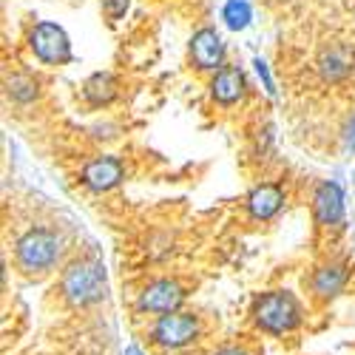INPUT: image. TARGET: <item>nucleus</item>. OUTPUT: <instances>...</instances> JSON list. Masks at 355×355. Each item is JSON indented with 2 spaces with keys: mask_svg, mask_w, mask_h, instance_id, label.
<instances>
[{
  "mask_svg": "<svg viewBox=\"0 0 355 355\" xmlns=\"http://www.w3.org/2000/svg\"><path fill=\"white\" fill-rule=\"evenodd\" d=\"M253 321L270 336L293 333L302 324V304L295 302L290 290H273L264 293L253 302Z\"/></svg>",
  "mask_w": 355,
  "mask_h": 355,
  "instance_id": "nucleus-1",
  "label": "nucleus"
},
{
  "mask_svg": "<svg viewBox=\"0 0 355 355\" xmlns=\"http://www.w3.org/2000/svg\"><path fill=\"white\" fill-rule=\"evenodd\" d=\"M60 290H63V299L71 307L94 304L105 295V268L94 259L71 261L66 268V273H63Z\"/></svg>",
  "mask_w": 355,
  "mask_h": 355,
  "instance_id": "nucleus-2",
  "label": "nucleus"
},
{
  "mask_svg": "<svg viewBox=\"0 0 355 355\" xmlns=\"http://www.w3.org/2000/svg\"><path fill=\"white\" fill-rule=\"evenodd\" d=\"M60 253H63V239L49 227H35L23 233L15 248L17 264L26 273H46L49 268L57 264Z\"/></svg>",
  "mask_w": 355,
  "mask_h": 355,
  "instance_id": "nucleus-3",
  "label": "nucleus"
},
{
  "mask_svg": "<svg viewBox=\"0 0 355 355\" xmlns=\"http://www.w3.org/2000/svg\"><path fill=\"white\" fill-rule=\"evenodd\" d=\"M28 46L43 63H69L71 60V43L69 35L57 23H37L28 35Z\"/></svg>",
  "mask_w": 355,
  "mask_h": 355,
  "instance_id": "nucleus-4",
  "label": "nucleus"
},
{
  "mask_svg": "<svg viewBox=\"0 0 355 355\" xmlns=\"http://www.w3.org/2000/svg\"><path fill=\"white\" fill-rule=\"evenodd\" d=\"M196 336H199L196 315L180 313V310L168 313V315H159V321L154 324V330H151V338L165 349H180V347L191 344Z\"/></svg>",
  "mask_w": 355,
  "mask_h": 355,
  "instance_id": "nucleus-5",
  "label": "nucleus"
},
{
  "mask_svg": "<svg viewBox=\"0 0 355 355\" xmlns=\"http://www.w3.org/2000/svg\"><path fill=\"white\" fill-rule=\"evenodd\" d=\"M185 302V290L180 282L173 279H159L154 284H148L139 299H137V307L142 313H157V315H168V313H176L180 304Z\"/></svg>",
  "mask_w": 355,
  "mask_h": 355,
  "instance_id": "nucleus-6",
  "label": "nucleus"
},
{
  "mask_svg": "<svg viewBox=\"0 0 355 355\" xmlns=\"http://www.w3.org/2000/svg\"><path fill=\"white\" fill-rule=\"evenodd\" d=\"M318 74L327 83H341L355 71V49L349 43H327L318 51Z\"/></svg>",
  "mask_w": 355,
  "mask_h": 355,
  "instance_id": "nucleus-7",
  "label": "nucleus"
},
{
  "mask_svg": "<svg viewBox=\"0 0 355 355\" xmlns=\"http://www.w3.org/2000/svg\"><path fill=\"white\" fill-rule=\"evenodd\" d=\"M123 176H125V168L116 157H97V159H92L83 168L80 180H83V185L88 191L103 193V191H111V188L120 185Z\"/></svg>",
  "mask_w": 355,
  "mask_h": 355,
  "instance_id": "nucleus-8",
  "label": "nucleus"
},
{
  "mask_svg": "<svg viewBox=\"0 0 355 355\" xmlns=\"http://www.w3.org/2000/svg\"><path fill=\"white\" fill-rule=\"evenodd\" d=\"M191 57H193L196 69H202V71H211V69L222 66L225 43H222L216 28H199V32L191 37Z\"/></svg>",
  "mask_w": 355,
  "mask_h": 355,
  "instance_id": "nucleus-9",
  "label": "nucleus"
},
{
  "mask_svg": "<svg viewBox=\"0 0 355 355\" xmlns=\"http://www.w3.org/2000/svg\"><path fill=\"white\" fill-rule=\"evenodd\" d=\"M313 216L318 225H336L344 219V193L336 182H321L313 193Z\"/></svg>",
  "mask_w": 355,
  "mask_h": 355,
  "instance_id": "nucleus-10",
  "label": "nucleus"
},
{
  "mask_svg": "<svg viewBox=\"0 0 355 355\" xmlns=\"http://www.w3.org/2000/svg\"><path fill=\"white\" fill-rule=\"evenodd\" d=\"M282 205H284V191L273 182H264L248 193V214L253 219H261V222L273 219L282 211Z\"/></svg>",
  "mask_w": 355,
  "mask_h": 355,
  "instance_id": "nucleus-11",
  "label": "nucleus"
},
{
  "mask_svg": "<svg viewBox=\"0 0 355 355\" xmlns=\"http://www.w3.org/2000/svg\"><path fill=\"white\" fill-rule=\"evenodd\" d=\"M211 94L222 105H233L245 94V74L239 66H222L211 83Z\"/></svg>",
  "mask_w": 355,
  "mask_h": 355,
  "instance_id": "nucleus-12",
  "label": "nucleus"
},
{
  "mask_svg": "<svg viewBox=\"0 0 355 355\" xmlns=\"http://www.w3.org/2000/svg\"><path fill=\"white\" fill-rule=\"evenodd\" d=\"M347 284V268L344 264H324L313 276V293L318 299H333Z\"/></svg>",
  "mask_w": 355,
  "mask_h": 355,
  "instance_id": "nucleus-13",
  "label": "nucleus"
},
{
  "mask_svg": "<svg viewBox=\"0 0 355 355\" xmlns=\"http://www.w3.org/2000/svg\"><path fill=\"white\" fill-rule=\"evenodd\" d=\"M83 94L92 105H108L116 97V80L111 74H92L83 85Z\"/></svg>",
  "mask_w": 355,
  "mask_h": 355,
  "instance_id": "nucleus-14",
  "label": "nucleus"
},
{
  "mask_svg": "<svg viewBox=\"0 0 355 355\" xmlns=\"http://www.w3.org/2000/svg\"><path fill=\"white\" fill-rule=\"evenodd\" d=\"M6 88H9V97L15 103H32L40 94V85H37V80L32 74H12L6 80Z\"/></svg>",
  "mask_w": 355,
  "mask_h": 355,
  "instance_id": "nucleus-15",
  "label": "nucleus"
},
{
  "mask_svg": "<svg viewBox=\"0 0 355 355\" xmlns=\"http://www.w3.org/2000/svg\"><path fill=\"white\" fill-rule=\"evenodd\" d=\"M222 17H225V23L233 28V32L245 28L250 23V6H248V0H227Z\"/></svg>",
  "mask_w": 355,
  "mask_h": 355,
  "instance_id": "nucleus-16",
  "label": "nucleus"
},
{
  "mask_svg": "<svg viewBox=\"0 0 355 355\" xmlns=\"http://www.w3.org/2000/svg\"><path fill=\"white\" fill-rule=\"evenodd\" d=\"M103 6H105V15H108L111 20H116V17H123V15H125L128 0H103Z\"/></svg>",
  "mask_w": 355,
  "mask_h": 355,
  "instance_id": "nucleus-17",
  "label": "nucleus"
},
{
  "mask_svg": "<svg viewBox=\"0 0 355 355\" xmlns=\"http://www.w3.org/2000/svg\"><path fill=\"white\" fill-rule=\"evenodd\" d=\"M256 71H259V77L264 80V88H268V94H276V88H273V80H270V71H268V66H264V60L261 57H256Z\"/></svg>",
  "mask_w": 355,
  "mask_h": 355,
  "instance_id": "nucleus-18",
  "label": "nucleus"
},
{
  "mask_svg": "<svg viewBox=\"0 0 355 355\" xmlns=\"http://www.w3.org/2000/svg\"><path fill=\"white\" fill-rule=\"evenodd\" d=\"M344 148H355V114H352V120L344 125Z\"/></svg>",
  "mask_w": 355,
  "mask_h": 355,
  "instance_id": "nucleus-19",
  "label": "nucleus"
},
{
  "mask_svg": "<svg viewBox=\"0 0 355 355\" xmlns=\"http://www.w3.org/2000/svg\"><path fill=\"white\" fill-rule=\"evenodd\" d=\"M214 355H250V352H245V349H239V347H225V349H219V352H214Z\"/></svg>",
  "mask_w": 355,
  "mask_h": 355,
  "instance_id": "nucleus-20",
  "label": "nucleus"
},
{
  "mask_svg": "<svg viewBox=\"0 0 355 355\" xmlns=\"http://www.w3.org/2000/svg\"><path fill=\"white\" fill-rule=\"evenodd\" d=\"M125 355H142V352H139V347L131 344V347H125Z\"/></svg>",
  "mask_w": 355,
  "mask_h": 355,
  "instance_id": "nucleus-21",
  "label": "nucleus"
}]
</instances>
